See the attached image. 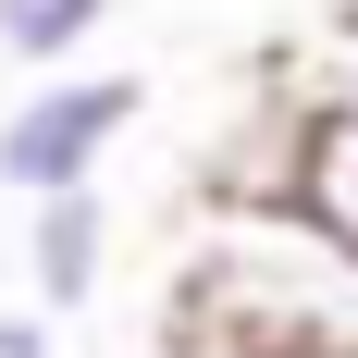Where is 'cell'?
I'll return each mask as SVG.
<instances>
[{
	"label": "cell",
	"instance_id": "4",
	"mask_svg": "<svg viewBox=\"0 0 358 358\" xmlns=\"http://www.w3.org/2000/svg\"><path fill=\"white\" fill-rule=\"evenodd\" d=\"M309 111V99H296ZM285 210H309L334 248H358V124L309 111V136H296V173H285Z\"/></svg>",
	"mask_w": 358,
	"mask_h": 358
},
{
	"label": "cell",
	"instance_id": "2",
	"mask_svg": "<svg viewBox=\"0 0 358 358\" xmlns=\"http://www.w3.org/2000/svg\"><path fill=\"white\" fill-rule=\"evenodd\" d=\"M148 111V74H37L25 99L0 111V185L13 198H74V185H99V161L136 136Z\"/></svg>",
	"mask_w": 358,
	"mask_h": 358
},
{
	"label": "cell",
	"instance_id": "5",
	"mask_svg": "<svg viewBox=\"0 0 358 358\" xmlns=\"http://www.w3.org/2000/svg\"><path fill=\"white\" fill-rule=\"evenodd\" d=\"M111 13H124V0H0V62H25V74H74L87 50H99Z\"/></svg>",
	"mask_w": 358,
	"mask_h": 358
},
{
	"label": "cell",
	"instance_id": "6",
	"mask_svg": "<svg viewBox=\"0 0 358 358\" xmlns=\"http://www.w3.org/2000/svg\"><path fill=\"white\" fill-rule=\"evenodd\" d=\"M272 74H285V87H296L309 111H334V124H358V25H346V13H322V37H309V50H285Z\"/></svg>",
	"mask_w": 358,
	"mask_h": 358
},
{
	"label": "cell",
	"instance_id": "1",
	"mask_svg": "<svg viewBox=\"0 0 358 358\" xmlns=\"http://www.w3.org/2000/svg\"><path fill=\"white\" fill-rule=\"evenodd\" d=\"M161 358H358V248L285 198H198L161 285Z\"/></svg>",
	"mask_w": 358,
	"mask_h": 358
},
{
	"label": "cell",
	"instance_id": "8",
	"mask_svg": "<svg viewBox=\"0 0 358 358\" xmlns=\"http://www.w3.org/2000/svg\"><path fill=\"white\" fill-rule=\"evenodd\" d=\"M334 13H346V25H358V0H334Z\"/></svg>",
	"mask_w": 358,
	"mask_h": 358
},
{
	"label": "cell",
	"instance_id": "3",
	"mask_svg": "<svg viewBox=\"0 0 358 358\" xmlns=\"http://www.w3.org/2000/svg\"><path fill=\"white\" fill-rule=\"evenodd\" d=\"M111 285V198L74 185V198H25V296L62 322V309H99Z\"/></svg>",
	"mask_w": 358,
	"mask_h": 358
},
{
	"label": "cell",
	"instance_id": "7",
	"mask_svg": "<svg viewBox=\"0 0 358 358\" xmlns=\"http://www.w3.org/2000/svg\"><path fill=\"white\" fill-rule=\"evenodd\" d=\"M0 358H62V334H50V309H0Z\"/></svg>",
	"mask_w": 358,
	"mask_h": 358
}]
</instances>
